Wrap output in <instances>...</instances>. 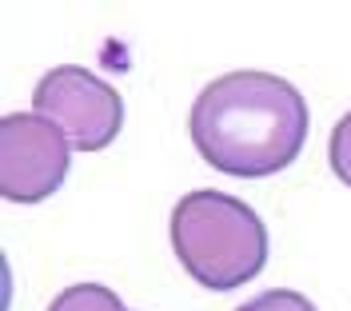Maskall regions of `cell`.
I'll return each mask as SVG.
<instances>
[{"label":"cell","mask_w":351,"mask_h":311,"mask_svg":"<svg viewBox=\"0 0 351 311\" xmlns=\"http://www.w3.org/2000/svg\"><path fill=\"white\" fill-rule=\"evenodd\" d=\"M32 112L52 120L76 152H104L124 128V96L92 68H48L32 88Z\"/></svg>","instance_id":"3957f363"},{"label":"cell","mask_w":351,"mask_h":311,"mask_svg":"<svg viewBox=\"0 0 351 311\" xmlns=\"http://www.w3.org/2000/svg\"><path fill=\"white\" fill-rule=\"evenodd\" d=\"M307 128L304 92L284 76L252 68L204 84L188 112V136L199 160L236 179H267L295 164Z\"/></svg>","instance_id":"6da1fadb"},{"label":"cell","mask_w":351,"mask_h":311,"mask_svg":"<svg viewBox=\"0 0 351 311\" xmlns=\"http://www.w3.org/2000/svg\"><path fill=\"white\" fill-rule=\"evenodd\" d=\"M328 160H331V172L343 179L351 188V112L331 128V144H328Z\"/></svg>","instance_id":"52a82bcc"},{"label":"cell","mask_w":351,"mask_h":311,"mask_svg":"<svg viewBox=\"0 0 351 311\" xmlns=\"http://www.w3.org/2000/svg\"><path fill=\"white\" fill-rule=\"evenodd\" d=\"M236 311H315V303L291 288H271V291H263V295H256V299L240 303Z\"/></svg>","instance_id":"8992f818"},{"label":"cell","mask_w":351,"mask_h":311,"mask_svg":"<svg viewBox=\"0 0 351 311\" xmlns=\"http://www.w3.org/2000/svg\"><path fill=\"white\" fill-rule=\"evenodd\" d=\"M172 247L199 288L236 291L267 264V227L243 200L196 188L172 208Z\"/></svg>","instance_id":"7a4b0ae2"},{"label":"cell","mask_w":351,"mask_h":311,"mask_svg":"<svg viewBox=\"0 0 351 311\" xmlns=\"http://www.w3.org/2000/svg\"><path fill=\"white\" fill-rule=\"evenodd\" d=\"M48 311H132V308H124V299L104 284H72L48 303Z\"/></svg>","instance_id":"5b68a950"},{"label":"cell","mask_w":351,"mask_h":311,"mask_svg":"<svg viewBox=\"0 0 351 311\" xmlns=\"http://www.w3.org/2000/svg\"><path fill=\"white\" fill-rule=\"evenodd\" d=\"M68 136L28 112H8L0 120V196L8 203H40L60 192L72 160Z\"/></svg>","instance_id":"277c9868"}]
</instances>
